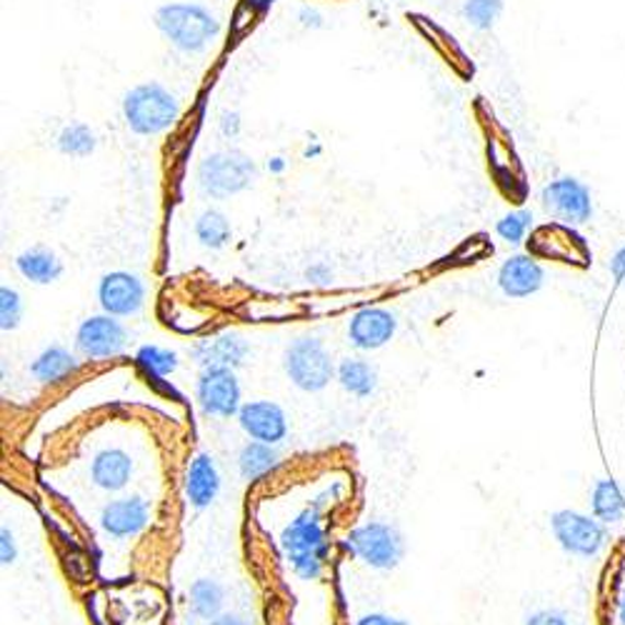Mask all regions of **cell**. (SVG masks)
Segmentation results:
<instances>
[{
  "label": "cell",
  "mask_w": 625,
  "mask_h": 625,
  "mask_svg": "<svg viewBox=\"0 0 625 625\" xmlns=\"http://www.w3.org/2000/svg\"><path fill=\"white\" fill-rule=\"evenodd\" d=\"M153 21L163 38L183 53L206 50L220 33L218 18L200 3H165Z\"/></svg>",
  "instance_id": "obj_1"
},
{
  "label": "cell",
  "mask_w": 625,
  "mask_h": 625,
  "mask_svg": "<svg viewBox=\"0 0 625 625\" xmlns=\"http://www.w3.org/2000/svg\"><path fill=\"white\" fill-rule=\"evenodd\" d=\"M181 116L175 95L161 83H140L123 99V118L136 136H161Z\"/></svg>",
  "instance_id": "obj_2"
},
{
  "label": "cell",
  "mask_w": 625,
  "mask_h": 625,
  "mask_svg": "<svg viewBox=\"0 0 625 625\" xmlns=\"http://www.w3.org/2000/svg\"><path fill=\"white\" fill-rule=\"evenodd\" d=\"M280 545H283L286 558L298 576L305 580L321 576L323 563L328 558V543H325L319 506L305 508L286 528L283 535H280Z\"/></svg>",
  "instance_id": "obj_3"
},
{
  "label": "cell",
  "mask_w": 625,
  "mask_h": 625,
  "mask_svg": "<svg viewBox=\"0 0 625 625\" xmlns=\"http://www.w3.org/2000/svg\"><path fill=\"white\" fill-rule=\"evenodd\" d=\"M255 178H258V169L248 155L238 151H218L206 155L198 165V188L206 193L208 198L223 200L238 196V193L248 190Z\"/></svg>",
  "instance_id": "obj_4"
},
{
  "label": "cell",
  "mask_w": 625,
  "mask_h": 625,
  "mask_svg": "<svg viewBox=\"0 0 625 625\" xmlns=\"http://www.w3.org/2000/svg\"><path fill=\"white\" fill-rule=\"evenodd\" d=\"M286 373L301 391L319 393L331 383L336 368L319 338H298L286 350Z\"/></svg>",
  "instance_id": "obj_5"
},
{
  "label": "cell",
  "mask_w": 625,
  "mask_h": 625,
  "mask_svg": "<svg viewBox=\"0 0 625 625\" xmlns=\"http://www.w3.org/2000/svg\"><path fill=\"white\" fill-rule=\"evenodd\" d=\"M346 548L366 566L378 570H391L403 558V539L398 531L385 523H366L348 533Z\"/></svg>",
  "instance_id": "obj_6"
},
{
  "label": "cell",
  "mask_w": 625,
  "mask_h": 625,
  "mask_svg": "<svg viewBox=\"0 0 625 625\" xmlns=\"http://www.w3.org/2000/svg\"><path fill=\"white\" fill-rule=\"evenodd\" d=\"M551 528L556 533L560 548L570 553V556L593 558L603 551L605 541H609L605 525L598 518L576 513V510H558V513H553Z\"/></svg>",
  "instance_id": "obj_7"
},
{
  "label": "cell",
  "mask_w": 625,
  "mask_h": 625,
  "mask_svg": "<svg viewBox=\"0 0 625 625\" xmlns=\"http://www.w3.org/2000/svg\"><path fill=\"white\" fill-rule=\"evenodd\" d=\"M541 200H543L545 213L560 220L563 225L588 223L593 216L591 190L586 188V183H580L578 178H570V175H563V178L551 181L548 186L543 188Z\"/></svg>",
  "instance_id": "obj_8"
},
{
  "label": "cell",
  "mask_w": 625,
  "mask_h": 625,
  "mask_svg": "<svg viewBox=\"0 0 625 625\" xmlns=\"http://www.w3.org/2000/svg\"><path fill=\"white\" fill-rule=\"evenodd\" d=\"M198 401L208 416L231 418L241 413V385L233 368H206L198 381Z\"/></svg>",
  "instance_id": "obj_9"
},
{
  "label": "cell",
  "mask_w": 625,
  "mask_h": 625,
  "mask_svg": "<svg viewBox=\"0 0 625 625\" xmlns=\"http://www.w3.org/2000/svg\"><path fill=\"white\" fill-rule=\"evenodd\" d=\"M76 346L91 360L116 358L126 348V328L116 321V315H93L78 328Z\"/></svg>",
  "instance_id": "obj_10"
},
{
  "label": "cell",
  "mask_w": 625,
  "mask_h": 625,
  "mask_svg": "<svg viewBox=\"0 0 625 625\" xmlns=\"http://www.w3.org/2000/svg\"><path fill=\"white\" fill-rule=\"evenodd\" d=\"M99 301L108 315H136L146 303V288L134 273L113 270L103 276L99 286Z\"/></svg>",
  "instance_id": "obj_11"
},
{
  "label": "cell",
  "mask_w": 625,
  "mask_h": 625,
  "mask_svg": "<svg viewBox=\"0 0 625 625\" xmlns=\"http://www.w3.org/2000/svg\"><path fill=\"white\" fill-rule=\"evenodd\" d=\"M238 423H241V428L253 440H261V443L268 445L280 443L288 433V418L283 408L270 401L245 403L241 413H238Z\"/></svg>",
  "instance_id": "obj_12"
},
{
  "label": "cell",
  "mask_w": 625,
  "mask_h": 625,
  "mask_svg": "<svg viewBox=\"0 0 625 625\" xmlns=\"http://www.w3.org/2000/svg\"><path fill=\"white\" fill-rule=\"evenodd\" d=\"M398 321L385 308H363L358 311L348 325V340L358 350H375L395 336Z\"/></svg>",
  "instance_id": "obj_13"
},
{
  "label": "cell",
  "mask_w": 625,
  "mask_h": 625,
  "mask_svg": "<svg viewBox=\"0 0 625 625\" xmlns=\"http://www.w3.org/2000/svg\"><path fill=\"white\" fill-rule=\"evenodd\" d=\"M545 283L543 266L531 255H513L498 273V286L508 298H528L539 293Z\"/></svg>",
  "instance_id": "obj_14"
},
{
  "label": "cell",
  "mask_w": 625,
  "mask_h": 625,
  "mask_svg": "<svg viewBox=\"0 0 625 625\" xmlns=\"http://www.w3.org/2000/svg\"><path fill=\"white\" fill-rule=\"evenodd\" d=\"M101 525L105 533L116 535V539L136 535L148 525V504L143 498L111 500V504L103 508Z\"/></svg>",
  "instance_id": "obj_15"
},
{
  "label": "cell",
  "mask_w": 625,
  "mask_h": 625,
  "mask_svg": "<svg viewBox=\"0 0 625 625\" xmlns=\"http://www.w3.org/2000/svg\"><path fill=\"white\" fill-rule=\"evenodd\" d=\"M248 343H245L238 333H218L216 338L204 340L200 346H196L193 350V356H196L198 363H204L206 368H238L245 363V358H248Z\"/></svg>",
  "instance_id": "obj_16"
},
{
  "label": "cell",
  "mask_w": 625,
  "mask_h": 625,
  "mask_svg": "<svg viewBox=\"0 0 625 625\" xmlns=\"http://www.w3.org/2000/svg\"><path fill=\"white\" fill-rule=\"evenodd\" d=\"M130 473H134V461L120 448H105L93 458L91 475L93 483L103 490H120L128 486Z\"/></svg>",
  "instance_id": "obj_17"
},
{
  "label": "cell",
  "mask_w": 625,
  "mask_h": 625,
  "mask_svg": "<svg viewBox=\"0 0 625 625\" xmlns=\"http://www.w3.org/2000/svg\"><path fill=\"white\" fill-rule=\"evenodd\" d=\"M220 490V475L210 455H198L190 461V468L186 475V496L193 508H206L213 504V498Z\"/></svg>",
  "instance_id": "obj_18"
},
{
  "label": "cell",
  "mask_w": 625,
  "mask_h": 625,
  "mask_svg": "<svg viewBox=\"0 0 625 625\" xmlns=\"http://www.w3.org/2000/svg\"><path fill=\"white\" fill-rule=\"evenodd\" d=\"M15 268L25 280H31V283L48 286L53 283V280L60 278V273H63V263L58 261L56 253H50L46 248H31L18 255Z\"/></svg>",
  "instance_id": "obj_19"
},
{
  "label": "cell",
  "mask_w": 625,
  "mask_h": 625,
  "mask_svg": "<svg viewBox=\"0 0 625 625\" xmlns=\"http://www.w3.org/2000/svg\"><path fill=\"white\" fill-rule=\"evenodd\" d=\"M31 371L40 383H58L78 371V360L70 350L53 346L48 350H43Z\"/></svg>",
  "instance_id": "obj_20"
},
{
  "label": "cell",
  "mask_w": 625,
  "mask_h": 625,
  "mask_svg": "<svg viewBox=\"0 0 625 625\" xmlns=\"http://www.w3.org/2000/svg\"><path fill=\"white\" fill-rule=\"evenodd\" d=\"M593 516L601 523H618L625 516V496L615 481H598L591 496Z\"/></svg>",
  "instance_id": "obj_21"
},
{
  "label": "cell",
  "mask_w": 625,
  "mask_h": 625,
  "mask_svg": "<svg viewBox=\"0 0 625 625\" xmlns=\"http://www.w3.org/2000/svg\"><path fill=\"white\" fill-rule=\"evenodd\" d=\"M278 465V453L273 451V445L261 443V440H253L241 451L238 458V468L245 481H258L263 475L270 473Z\"/></svg>",
  "instance_id": "obj_22"
},
{
  "label": "cell",
  "mask_w": 625,
  "mask_h": 625,
  "mask_svg": "<svg viewBox=\"0 0 625 625\" xmlns=\"http://www.w3.org/2000/svg\"><path fill=\"white\" fill-rule=\"evenodd\" d=\"M338 381L348 393L358 395V398H366V395H371L375 391L378 375L373 368L366 363V360L346 358L338 366Z\"/></svg>",
  "instance_id": "obj_23"
},
{
  "label": "cell",
  "mask_w": 625,
  "mask_h": 625,
  "mask_svg": "<svg viewBox=\"0 0 625 625\" xmlns=\"http://www.w3.org/2000/svg\"><path fill=\"white\" fill-rule=\"evenodd\" d=\"M220 605H223V588H220L216 580L204 578L190 586V609L198 618L213 621L220 611Z\"/></svg>",
  "instance_id": "obj_24"
},
{
  "label": "cell",
  "mask_w": 625,
  "mask_h": 625,
  "mask_svg": "<svg viewBox=\"0 0 625 625\" xmlns=\"http://www.w3.org/2000/svg\"><path fill=\"white\" fill-rule=\"evenodd\" d=\"M196 235L206 248H223V245L231 241V220L220 213V210H206V213L196 220Z\"/></svg>",
  "instance_id": "obj_25"
},
{
  "label": "cell",
  "mask_w": 625,
  "mask_h": 625,
  "mask_svg": "<svg viewBox=\"0 0 625 625\" xmlns=\"http://www.w3.org/2000/svg\"><path fill=\"white\" fill-rule=\"evenodd\" d=\"M136 363L151 381H163L165 375H171L178 368V356L158 346H143L136 354Z\"/></svg>",
  "instance_id": "obj_26"
},
{
  "label": "cell",
  "mask_w": 625,
  "mask_h": 625,
  "mask_svg": "<svg viewBox=\"0 0 625 625\" xmlns=\"http://www.w3.org/2000/svg\"><path fill=\"white\" fill-rule=\"evenodd\" d=\"M99 140L95 134L83 123H73V126H66L58 136V151L70 158H85L95 151Z\"/></svg>",
  "instance_id": "obj_27"
},
{
  "label": "cell",
  "mask_w": 625,
  "mask_h": 625,
  "mask_svg": "<svg viewBox=\"0 0 625 625\" xmlns=\"http://www.w3.org/2000/svg\"><path fill=\"white\" fill-rule=\"evenodd\" d=\"M504 13V0H465L463 18L475 31H490Z\"/></svg>",
  "instance_id": "obj_28"
},
{
  "label": "cell",
  "mask_w": 625,
  "mask_h": 625,
  "mask_svg": "<svg viewBox=\"0 0 625 625\" xmlns=\"http://www.w3.org/2000/svg\"><path fill=\"white\" fill-rule=\"evenodd\" d=\"M533 225V213L531 210H516V213H508L498 220L496 225V233L504 238L506 243H523L528 231H531Z\"/></svg>",
  "instance_id": "obj_29"
},
{
  "label": "cell",
  "mask_w": 625,
  "mask_h": 625,
  "mask_svg": "<svg viewBox=\"0 0 625 625\" xmlns=\"http://www.w3.org/2000/svg\"><path fill=\"white\" fill-rule=\"evenodd\" d=\"M23 319V301L18 290L3 286L0 288V328L13 331Z\"/></svg>",
  "instance_id": "obj_30"
},
{
  "label": "cell",
  "mask_w": 625,
  "mask_h": 625,
  "mask_svg": "<svg viewBox=\"0 0 625 625\" xmlns=\"http://www.w3.org/2000/svg\"><path fill=\"white\" fill-rule=\"evenodd\" d=\"M15 560V541L8 528H3V533H0V563L3 566H11Z\"/></svg>",
  "instance_id": "obj_31"
},
{
  "label": "cell",
  "mask_w": 625,
  "mask_h": 625,
  "mask_svg": "<svg viewBox=\"0 0 625 625\" xmlns=\"http://www.w3.org/2000/svg\"><path fill=\"white\" fill-rule=\"evenodd\" d=\"M525 625H568V621L556 611H539L525 621Z\"/></svg>",
  "instance_id": "obj_32"
},
{
  "label": "cell",
  "mask_w": 625,
  "mask_h": 625,
  "mask_svg": "<svg viewBox=\"0 0 625 625\" xmlns=\"http://www.w3.org/2000/svg\"><path fill=\"white\" fill-rule=\"evenodd\" d=\"M358 625H408V623L401 618H391V615H383V613H371V615H363V618L358 621Z\"/></svg>",
  "instance_id": "obj_33"
},
{
  "label": "cell",
  "mask_w": 625,
  "mask_h": 625,
  "mask_svg": "<svg viewBox=\"0 0 625 625\" xmlns=\"http://www.w3.org/2000/svg\"><path fill=\"white\" fill-rule=\"evenodd\" d=\"M220 130H223V136L228 138H235L241 134V118H238V113H225L223 120H220Z\"/></svg>",
  "instance_id": "obj_34"
},
{
  "label": "cell",
  "mask_w": 625,
  "mask_h": 625,
  "mask_svg": "<svg viewBox=\"0 0 625 625\" xmlns=\"http://www.w3.org/2000/svg\"><path fill=\"white\" fill-rule=\"evenodd\" d=\"M611 273L615 276V280L618 283H625V245L623 248L613 255V261H611Z\"/></svg>",
  "instance_id": "obj_35"
},
{
  "label": "cell",
  "mask_w": 625,
  "mask_h": 625,
  "mask_svg": "<svg viewBox=\"0 0 625 625\" xmlns=\"http://www.w3.org/2000/svg\"><path fill=\"white\" fill-rule=\"evenodd\" d=\"M210 625H248V623L241 621V618H235V615H220V618L210 621Z\"/></svg>",
  "instance_id": "obj_36"
},
{
  "label": "cell",
  "mask_w": 625,
  "mask_h": 625,
  "mask_svg": "<svg viewBox=\"0 0 625 625\" xmlns=\"http://www.w3.org/2000/svg\"><path fill=\"white\" fill-rule=\"evenodd\" d=\"M245 3H248L251 8H255V11H258V13H263V11H268V8L276 3V0H245Z\"/></svg>",
  "instance_id": "obj_37"
},
{
  "label": "cell",
  "mask_w": 625,
  "mask_h": 625,
  "mask_svg": "<svg viewBox=\"0 0 625 625\" xmlns=\"http://www.w3.org/2000/svg\"><path fill=\"white\" fill-rule=\"evenodd\" d=\"M618 618H621V625H625V586H623L621 598H618Z\"/></svg>",
  "instance_id": "obj_38"
},
{
  "label": "cell",
  "mask_w": 625,
  "mask_h": 625,
  "mask_svg": "<svg viewBox=\"0 0 625 625\" xmlns=\"http://www.w3.org/2000/svg\"><path fill=\"white\" fill-rule=\"evenodd\" d=\"M283 169V163H280V158H276V161H273V171H280Z\"/></svg>",
  "instance_id": "obj_39"
}]
</instances>
